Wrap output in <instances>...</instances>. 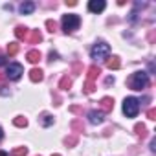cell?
Here are the masks:
<instances>
[{
  "label": "cell",
  "instance_id": "23",
  "mask_svg": "<svg viewBox=\"0 0 156 156\" xmlns=\"http://www.w3.org/2000/svg\"><path fill=\"white\" fill-rule=\"evenodd\" d=\"M75 141H77V138H75V136H70V138H66V145H68V147L75 145Z\"/></svg>",
  "mask_w": 156,
  "mask_h": 156
},
{
  "label": "cell",
  "instance_id": "2",
  "mask_svg": "<svg viewBox=\"0 0 156 156\" xmlns=\"http://www.w3.org/2000/svg\"><path fill=\"white\" fill-rule=\"evenodd\" d=\"M140 112V101L136 98H127L123 101V114L127 118H136Z\"/></svg>",
  "mask_w": 156,
  "mask_h": 156
},
{
  "label": "cell",
  "instance_id": "7",
  "mask_svg": "<svg viewBox=\"0 0 156 156\" xmlns=\"http://www.w3.org/2000/svg\"><path fill=\"white\" fill-rule=\"evenodd\" d=\"M88 119H90V123L99 125V123H103V119H105V112H101V110H90V112H88Z\"/></svg>",
  "mask_w": 156,
  "mask_h": 156
},
{
  "label": "cell",
  "instance_id": "21",
  "mask_svg": "<svg viewBox=\"0 0 156 156\" xmlns=\"http://www.w3.org/2000/svg\"><path fill=\"white\" fill-rule=\"evenodd\" d=\"M94 88H96V87H94V83H92V81H87V85H85V92H87V94H92V92H94Z\"/></svg>",
  "mask_w": 156,
  "mask_h": 156
},
{
  "label": "cell",
  "instance_id": "28",
  "mask_svg": "<svg viewBox=\"0 0 156 156\" xmlns=\"http://www.w3.org/2000/svg\"><path fill=\"white\" fill-rule=\"evenodd\" d=\"M2 136H4V132H2V129H0V140H2Z\"/></svg>",
  "mask_w": 156,
  "mask_h": 156
},
{
  "label": "cell",
  "instance_id": "18",
  "mask_svg": "<svg viewBox=\"0 0 156 156\" xmlns=\"http://www.w3.org/2000/svg\"><path fill=\"white\" fill-rule=\"evenodd\" d=\"M17 51H19V44H17V42H11V44L8 46V55L13 57V55H17Z\"/></svg>",
  "mask_w": 156,
  "mask_h": 156
},
{
  "label": "cell",
  "instance_id": "1",
  "mask_svg": "<svg viewBox=\"0 0 156 156\" xmlns=\"http://www.w3.org/2000/svg\"><path fill=\"white\" fill-rule=\"evenodd\" d=\"M149 85V73L147 72H136L132 73V77L129 79V87L132 90H141Z\"/></svg>",
  "mask_w": 156,
  "mask_h": 156
},
{
  "label": "cell",
  "instance_id": "16",
  "mask_svg": "<svg viewBox=\"0 0 156 156\" xmlns=\"http://www.w3.org/2000/svg\"><path fill=\"white\" fill-rule=\"evenodd\" d=\"M72 87V79L70 77H62L61 79V83H59V88H62V90H68Z\"/></svg>",
  "mask_w": 156,
  "mask_h": 156
},
{
  "label": "cell",
  "instance_id": "15",
  "mask_svg": "<svg viewBox=\"0 0 156 156\" xmlns=\"http://www.w3.org/2000/svg\"><path fill=\"white\" fill-rule=\"evenodd\" d=\"M107 66H108L110 70H118V68L121 66V62H119V57H112V59H108V61H107Z\"/></svg>",
  "mask_w": 156,
  "mask_h": 156
},
{
  "label": "cell",
  "instance_id": "30",
  "mask_svg": "<svg viewBox=\"0 0 156 156\" xmlns=\"http://www.w3.org/2000/svg\"><path fill=\"white\" fill-rule=\"evenodd\" d=\"M51 156H61V154H51Z\"/></svg>",
  "mask_w": 156,
  "mask_h": 156
},
{
  "label": "cell",
  "instance_id": "9",
  "mask_svg": "<svg viewBox=\"0 0 156 156\" xmlns=\"http://www.w3.org/2000/svg\"><path fill=\"white\" fill-rule=\"evenodd\" d=\"M26 59H28L31 64H37V62L41 61V53H39V50H30V51L26 53Z\"/></svg>",
  "mask_w": 156,
  "mask_h": 156
},
{
  "label": "cell",
  "instance_id": "6",
  "mask_svg": "<svg viewBox=\"0 0 156 156\" xmlns=\"http://www.w3.org/2000/svg\"><path fill=\"white\" fill-rule=\"evenodd\" d=\"M105 0H90L88 2V11H92V13H101L103 9H105Z\"/></svg>",
  "mask_w": 156,
  "mask_h": 156
},
{
  "label": "cell",
  "instance_id": "11",
  "mask_svg": "<svg viewBox=\"0 0 156 156\" xmlns=\"http://www.w3.org/2000/svg\"><path fill=\"white\" fill-rule=\"evenodd\" d=\"M35 11V4L33 2H24V4H20V13L22 15H30V13H33Z\"/></svg>",
  "mask_w": 156,
  "mask_h": 156
},
{
  "label": "cell",
  "instance_id": "29",
  "mask_svg": "<svg viewBox=\"0 0 156 156\" xmlns=\"http://www.w3.org/2000/svg\"><path fill=\"white\" fill-rule=\"evenodd\" d=\"M4 81V75H0V83H2Z\"/></svg>",
  "mask_w": 156,
  "mask_h": 156
},
{
  "label": "cell",
  "instance_id": "13",
  "mask_svg": "<svg viewBox=\"0 0 156 156\" xmlns=\"http://www.w3.org/2000/svg\"><path fill=\"white\" fill-rule=\"evenodd\" d=\"M30 79H31L33 83L42 81V70H41V68H33V70L30 72Z\"/></svg>",
  "mask_w": 156,
  "mask_h": 156
},
{
  "label": "cell",
  "instance_id": "10",
  "mask_svg": "<svg viewBox=\"0 0 156 156\" xmlns=\"http://www.w3.org/2000/svg\"><path fill=\"white\" fill-rule=\"evenodd\" d=\"M99 73H101V68L99 66H90L88 68V75H87V81H92L94 83V79H96Z\"/></svg>",
  "mask_w": 156,
  "mask_h": 156
},
{
  "label": "cell",
  "instance_id": "12",
  "mask_svg": "<svg viewBox=\"0 0 156 156\" xmlns=\"http://www.w3.org/2000/svg\"><path fill=\"white\" fill-rule=\"evenodd\" d=\"M112 107H114V99H110V98H103L101 99V112H110L112 110Z\"/></svg>",
  "mask_w": 156,
  "mask_h": 156
},
{
  "label": "cell",
  "instance_id": "27",
  "mask_svg": "<svg viewBox=\"0 0 156 156\" xmlns=\"http://www.w3.org/2000/svg\"><path fill=\"white\" fill-rule=\"evenodd\" d=\"M0 156H8V152H4V151H0Z\"/></svg>",
  "mask_w": 156,
  "mask_h": 156
},
{
  "label": "cell",
  "instance_id": "5",
  "mask_svg": "<svg viewBox=\"0 0 156 156\" xmlns=\"http://www.w3.org/2000/svg\"><path fill=\"white\" fill-rule=\"evenodd\" d=\"M22 73H24V68H22V64H19V62H11V64L6 68V77H8V79H11V81L20 79Z\"/></svg>",
  "mask_w": 156,
  "mask_h": 156
},
{
  "label": "cell",
  "instance_id": "26",
  "mask_svg": "<svg viewBox=\"0 0 156 156\" xmlns=\"http://www.w3.org/2000/svg\"><path fill=\"white\" fill-rule=\"evenodd\" d=\"M4 62H6V57H2V55H0V66H2Z\"/></svg>",
  "mask_w": 156,
  "mask_h": 156
},
{
  "label": "cell",
  "instance_id": "20",
  "mask_svg": "<svg viewBox=\"0 0 156 156\" xmlns=\"http://www.w3.org/2000/svg\"><path fill=\"white\" fill-rule=\"evenodd\" d=\"M13 123H15L17 127H26V125H28V119H26V118H22V116H19V118H15V119H13Z\"/></svg>",
  "mask_w": 156,
  "mask_h": 156
},
{
  "label": "cell",
  "instance_id": "14",
  "mask_svg": "<svg viewBox=\"0 0 156 156\" xmlns=\"http://www.w3.org/2000/svg\"><path fill=\"white\" fill-rule=\"evenodd\" d=\"M15 35H17V39H20V41H28V35H30V30L28 28H17L15 30Z\"/></svg>",
  "mask_w": 156,
  "mask_h": 156
},
{
  "label": "cell",
  "instance_id": "4",
  "mask_svg": "<svg viewBox=\"0 0 156 156\" xmlns=\"http://www.w3.org/2000/svg\"><path fill=\"white\" fill-rule=\"evenodd\" d=\"M79 17H77V15H64L62 17V30L66 31V33H72V31H75L77 28H79Z\"/></svg>",
  "mask_w": 156,
  "mask_h": 156
},
{
  "label": "cell",
  "instance_id": "24",
  "mask_svg": "<svg viewBox=\"0 0 156 156\" xmlns=\"http://www.w3.org/2000/svg\"><path fill=\"white\" fill-rule=\"evenodd\" d=\"M147 118H149V119H156V110H154V108L147 110Z\"/></svg>",
  "mask_w": 156,
  "mask_h": 156
},
{
  "label": "cell",
  "instance_id": "8",
  "mask_svg": "<svg viewBox=\"0 0 156 156\" xmlns=\"http://www.w3.org/2000/svg\"><path fill=\"white\" fill-rule=\"evenodd\" d=\"M41 41H42L41 31H39V30H31L30 35H28V42H30V44H37V42H41Z\"/></svg>",
  "mask_w": 156,
  "mask_h": 156
},
{
  "label": "cell",
  "instance_id": "19",
  "mask_svg": "<svg viewBox=\"0 0 156 156\" xmlns=\"http://www.w3.org/2000/svg\"><path fill=\"white\" fill-rule=\"evenodd\" d=\"M28 154V149L26 147H17V149H13V152H11V156H26Z\"/></svg>",
  "mask_w": 156,
  "mask_h": 156
},
{
  "label": "cell",
  "instance_id": "3",
  "mask_svg": "<svg viewBox=\"0 0 156 156\" xmlns=\"http://www.w3.org/2000/svg\"><path fill=\"white\" fill-rule=\"evenodd\" d=\"M108 53H110V46H108L107 42H98V44H94V48L90 50V57L96 59V61H99V59H107Z\"/></svg>",
  "mask_w": 156,
  "mask_h": 156
},
{
  "label": "cell",
  "instance_id": "17",
  "mask_svg": "<svg viewBox=\"0 0 156 156\" xmlns=\"http://www.w3.org/2000/svg\"><path fill=\"white\" fill-rule=\"evenodd\" d=\"M41 123H42L44 127H50V125L53 123V116H50V114H42V118H41Z\"/></svg>",
  "mask_w": 156,
  "mask_h": 156
},
{
  "label": "cell",
  "instance_id": "22",
  "mask_svg": "<svg viewBox=\"0 0 156 156\" xmlns=\"http://www.w3.org/2000/svg\"><path fill=\"white\" fill-rule=\"evenodd\" d=\"M136 132H138V136H141V138H143L147 130H145V127H143V125H136Z\"/></svg>",
  "mask_w": 156,
  "mask_h": 156
},
{
  "label": "cell",
  "instance_id": "25",
  "mask_svg": "<svg viewBox=\"0 0 156 156\" xmlns=\"http://www.w3.org/2000/svg\"><path fill=\"white\" fill-rule=\"evenodd\" d=\"M46 26L50 28V31H55V22H51V20H48V22H46Z\"/></svg>",
  "mask_w": 156,
  "mask_h": 156
}]
</instances>
